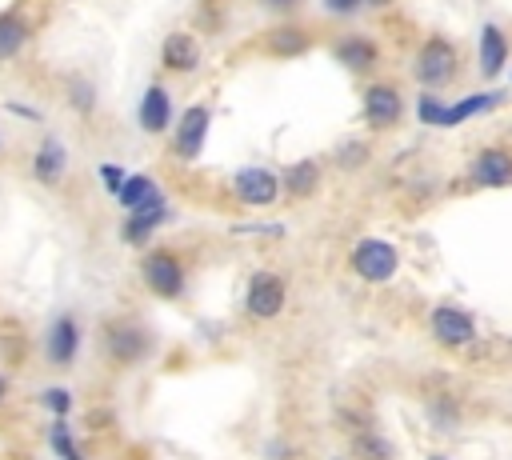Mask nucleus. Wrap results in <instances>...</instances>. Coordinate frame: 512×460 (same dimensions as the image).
Instances as JSON below:
<instances>
[{
	"label": "nucleus",
	"instance_id": "1",
	"mask_svg": "<svg viewBox=\"0 0 512 460\" xmlns=\"http://www.w3.org/2000/svg\"><path fill=\"white\" fill-rule=\"evenodd\" d=\"M496 104H504V92H496V88L492 92H472V96L452 100V104H444L436 92L424 88V96L416 104V116H420V124H432V128H456V124H464L480 112H492Z\"/></svg>",
	"mask_w": 512,
	"mask_h": 460
},
{
	"label": "nucleus",
	"instance_id": "2",
	"mask_svg": "<svg viewBox=\"0 0 512 460\" xmlns=\"http://www.w3.org/2000/svg\"><path fill=\"white\" fill-rule=\"evenodd\" d=\"M456 68H460V56H456V44H452L448 36H428V40L416 48L412 76H416V80H420L428 92H436V88L452 84Z\"/></svg>",
	"mask_w": 512,
	"mask_h": 460
},
{
	"label": "nucleus",
	"instance_id": "3",
	"mask_svg": "<svg viewBox=\"0 0 512 460\" xmlns=\"http://www.w3.org/2000/svg\"><path fill=\"white\" fill-rule=\"evenodd\" d=\"M360 108H364V120L368 128H396L400 116H404V96L396 84L388 80H372L360 96Z\"/></svg>",
	"mask_w": 512,
	"mask_h": 460
},
{
	"label": "nucleus",
	"instance_id": "4",
	"mask_svg": "<svg viewBox=\"0 0 512 460\" xmlns=\"http://www.w3.org/2000/svg\"><path fill=\"white\" fill-rule=\"evenodd\" d=\"M396 264H400V256H396V248H392L388 240L368 236V240H360V244L352 248V268H356V276L368 280V284H384V280H392Z\"/></svg>",
	"mask_w": 512,
	"mask_h": 460
},
{
	"label": "nucleus",
	"instance_id": "5",
	"mask_svg": "<svg viewBox=\"0 0 512 460\" xmlns=\"http://www.w3.org/2000/svg\"><path fill=\"white\" fill-rule=\"evenodd\" d=\"M280 188H284V180L276 172L260 168V164H248V168H240L232 176V196L240 204H248V208H268L280 196Z\"/></svg>",
	"mask_w": 512,
	"mask_h": 460
},
{
	"label": "nucleus",
	"instance_id": "6",
	"mask_svg": "<svg viewBox=\"0 0 512 460\" xmlns=\"http://www.w3.org/2000/svg\"><path fill=\"white\" fill-rule=\"evenodd\" d=\"M208 124H212V112L204 104H192L180 124H176V136H172V152L180 160H196L204 152V140H208Z\"/></svg>",
	"mask_w": 512,
	"mask_h": 460
},
{
	"label": "nucleus",
	"instance_id": "7",
	"mask_svg": "<svg viewBox=\"0 0 512 460\" xmlns=\"http://www.w3.org/2000/svg\"><path fill=\"white\" fill-rule=\"evenodd\" d=\"M476 188H508L512 184V152L508 148H480L468 164Z\"/></svg>",
	"mask_w": 512,
	"mask_h": 460
},
{
	"label": "nucleus",
	"instance_id": "8",
	"mask_svg": "<svg viewBox=\"0 0 512 460\" xmlns=\"http://www.w3.org/2000/svg\"><path fill=\"white\" fill-rule=\"evenodd\" d=\"M136 120H140V128L152 132V136H160V132L172 128V96H168V88H164L160 80H152V84L144 88L140 108H136Z\"/></svg>",
	"mask_w": 512,
	"mask_h": 460
},
{
	"label": "nucleus",
	"instance_id": "9",
	"mask_svg": "<svg viewBox=\"0 0 512 460\" xmlns=\"http://www.w3.org/2000/svg\"><path fill=\"white\" fill-rule=\"evenodd\" d=\"M280 308H284V280L276 272H256L248 284V312L260 320H272L280 316Z\"/></svg>",
	"mask_w": 512,
	"mask_h": 460
},
{
	"label": "nucleus",
	"instance_id": "10",
	"mask_svg": "<svg viewBox=\"0 0 512 460\" xmlns=\"http://www.w3.org/2000/svg\"><path fill=\"white\" fill-rule=\"evenodd\" d=\"M144 280H148V288H152L156 296H180V288H184V268H180V260H176L172 252H152V256L144 260Z\"/></svg>",
	"mask_w": 512,
	"mask_h": 460
},
{
	"label": "nucleus",
	"instance_id": "11",
	"mask_svg": "<svg viewBox=\"0 0 512 460\" xmlns=\"http://www.w3.org/2000/svg\"><path fill=\"white\" fill-rule=\"evenodd\" d=\"M476 64H480V76L484 80H496L508 64V36L500 24H484L480 28V44H476Z\"/></svg>",
	"mask_w": 512,
	"mask_h": 460
},
{
	"label": "nucleus",
	"instance_id": "12",
	"mask_svg": "<svg viewBox=\"0 0 512 460\" xmlns=\"http://www.w3.org/2000/svg\"><path fill=\"white\" fill-rule=\"evenodd\" d=\"M160 64L168 72H196L200 68V40L192 32H172L160 44Z\"/></svg>",
	"mask_w": 512,
	"mask_h": 460
},
{
	"label": "nucleus",
	"instance_id": "13",
	"mask_svg": "<svg viewBox=\"0 0 512 460\" xmlns=\"http://www.w3.org/2000/svg\"><path fill=\"white\" fill-rule=\"evenodd\" d=\"M332 56H336L348 72H368V68H376L380 48H376V40H368V36L352 32V36H340V40L332 44Z\"/></svg>",
	"mask_w": 512,
	"mask_h": 460
},
{
	"label": "nucleus",
	"instance_id": "14",
	"mask_svg": "<svg viewBox=\"0 0 512 460\" xmlns=\"http://www.w3.org/2000/svg\"><path fill=\"white\" fill-rule=\"evenodd\" d=\"M64 168H68V148H64V140H60V136H44L40 148H36V156H32V176L52 188V184L64 176Z\"/></svg>",
	"mask_w": 512,
	"mask_h": 460
},
{
	"label": "nucleus",
	"instance_id": "15",
	"mask_svg": "<svg viewBox=\"0 0 512 460\" xmlns=\"http://www.w3.org/2000/svg\"><path fill=\"white\" fill-rule=\"evenodd\" d=\"M164 220H168V204H164V196H156V200H148V204L132 208L128 224H124V240L144 244V240H148V232H152V228H160Z\"/></svg>",
	"mask_w": 512,
	"mask_h": 460
},
{
	"label": "nucleus",
	"instance_id": "16",
	"mask_svg": "<svg viewBox=\"0 0 512 460\" xmlns=\"http://www.w3.org/2000/svg\"><path fill=\"white\" fill-rule=\"evenodd\" d=\"M432 332L440 344H468L472 340V316L460 312V308H436L432 312Z\"/></svg>",
	"mask_w": 512,
	"mask_h": 460
},
{
	"label": "nucleus",
	"instance_id": "17",
	"mask_svg": "<svg viewBox=\"0 0 512 460\" xmlns=\"http://www.w3.org/2000/svg\"><path fill=\"white\" fill-rule=\"evenodd\" d=\"M264 48H268L272 56L288 60V56H304V52L312 48V36H308V32H304L300 24H276V28L268 32Z\"/></svg>",
	"mask_w": 512,
	"mask_h": 460
},
{
	"label": "nucleus",
	"instance_id": "18",
	"mask_svg": "<svg viewBox=\"0 0 512 460\" xmlns=\"http://www.w3.org/2000/svg\"><path fill=\"white\" fill-rule=\"evenodd\" d=\"M76 344H80L76 320H72V316H60V320L52 324V332H48V360H52V364H68V360L76 356Z\"/></svg>",
	"mask_w": 512,
	"mask_h": 460
},
{
	"label": "nucleus",
	"instance_id": "19",
	"mask_svg": "<svg viewBox=\"0 0 512 460\" xmlns=\"http://www.w3.org/2000/svg\"><path fill=\"white\" fill-rule=\"evenodd\" d=\"M280 180H284L288 196H312L316 184H320V164H316V160H296V164L284 168Z\"/></svg>",
	"mask_w": 512,
	"mask_h": 460
},
{
	"label": "nucleus",
	"instance_id": "20",
	"mask_svg": "<svg viewBox=\"0 0 512 460\" xmlns=\"http://www.w3.org/2000/svg\"><path fill=\"white\" fill-rule=\"evenodd\" d=\"M160 196V188H156V180L152 176H144V172H128V180H124V188L116 192V200L132 212V208H140V204H148V200H156Z\"/></svg>",
	"mask_w": 512,
	"mask_h": 460
},
{
	"label": "nucleus",
	"instance_id": "21",
	"mask_svg": "<svg viewBox=\"0 0 512 460\" xmlns=\"http://www.w3.org/2000/svg\"><path fill=\"white\" fill-rule=\"evenodd\" d=\"M28 44V24L16 12H0V60H12Z\"/></svg>",
	"mask_w": 512,
	"mask_h": 460
},
{
	"label": "nucleus",
	"instance_id": "22",
	"mask_svg": "<svg viewBox=\"0 0 512 460\" xmlns=\"http://www.w3.org/2000/svg\"><path fill=\"white\" fill-rule=\"evenodd\" d=\"M108 344H112V356L116 360H136L144 352V336L136 328H124V324L108 332Z\"/></svg>",
	"mask_w": 512,
	"mask_h": 460
},
{
	"label": "nucleus",
	"instance_id": "23",
	"mask_svg": "<svg viewBox=\"0 0 512 460\" xmlns=\"http://www.w3.org/2000/svg\"><path fill=\"white\" fill-rule=\"evenodd\" d=\"M68 96H72V104H76L80 112H92V104H96V88H92L84 76H72V80H68Z\"/></svg>",
	"mask_w": 512,
	"mask_h": 460
},
{
	"label": "nucleus",
	"instance_id": "24",
	"mask_svg": "<svg viewBox=\"0 0 512 460\" xmlns=\"http://www.w3.org/2000/svg\"><path fill=\"white\" fill-rule=\"evenodd\" d=\"M336 160H340L344 168H360V164L368 160V144H364V140H344V144L336 148Z\"/></svg>",
	"mask_w": 512,
	"mask_h": 460
},
{
	"label": "nucleus",
	"instance_id": "25",
	"mask_svg": "<svg viewBox=\"0 0 512 460\" xmlns=\"http://www.w3.org/2000/svg\"><path fill=\"white\" fill-rule=\"evenodd\" d=\"M356 448H360V456H368V460H384V456L392 452L380 436H360V440H356Z\"/></svg>",
	"mask_w": 512,
	"mask_h": 460
},
{
	"label": "nucleus",
	"instance_id": "26",
	"mask_svg": "<svg viewBox=\"0 0 512 460\" xmlns=\"http://www.w3.org/2000/svg\"><path fill=\"white\" fill-rule=\"evenodd\" d=\"M52 448H56L64 460H80V452L72 448V436H68V428H64V424H56V428H52Z\"/></svg>",
	"mask_w": 512,
	"mask_h": 460
},
{
	"label": "nucleus",
	"instance_id": "27",
	"mask_svg": "<svg viewBox=\"0 0 512 460\" xmlns=\"http://www.w3.org/2000/svg\"><path fill=\"white\" fill-rule=\"evenodd\" d=\"M100 176H104V188L116 196L120 188H124V180H128V172H120L116 164H100Z\"/></svg>",
	"mask_w": 512,
	"mask_h": 460
},
{
	"label": "nucleus",
	"instance_id": "28",
	"mask_svg": "<svg viewBox=\"0 0 512 460\" xmlns=\"http://www.w3.org/2000/svg\"><path fill=\"white\" fill-rule=\"evenodd\" d=\"M44 404H48L56 416H64V412L72 408V396H68L64 388H48V392H44Z\"/></svg>",
	"mask_w": 512,
	"mask_h": 460
},
{
	"label": "nucleus",
	"instance_id": "29",
	"mask_svg": "<svg viewBox=\"0 0 512 460\" xmlns=\"http://www.w3.org/2000/svg\"><path fill=\"white\" fill-rule=\"evenodd\" d=\"M368 0H324V12H332V16H352V12H360Z\"/></svg>",
	"mask_w": 512,
	"mask_h": 460
},
{
	"label": "nucleus",
	"instance_id": "30",
	"mask_svg": "<svg viewBox=\"0 0 512 460\" xmlns=\"http://www.w3.org/2000/svg\"><path fill=\"white\" fill-rule=\"evenodd\" d=\"M260 4H264L268 12H296L304 0H260Z\"/></svg>",
	"mask_w": 512,
	"mask_h": 460
},
{
	"label": "nucleus",
	"instance_id": "31",
	"mask_svg": "<svg viewBox=\"0 0 512 460\" xmlns=\"http://www.w3.org/2000/svg\"><path fill=\"white\" fill-rule=\"evenodd\" d=\"M384 4H392V0H368V8H384Z\"/></svg>",
	"mask_w": 512,
	"mask_h": 460
},
{
	"label": "nucleus",
	"instance_id": "32",
	"mask_svg": "<svg viewBox=\"0 0 512 460\" xmlns=\"http://www.w3.org/2000/svg\"><path fill=\"white\" fill-rule=\"evenodd\" d=\"M4 392H8V380H4V376H0V400H4Z\"/></svg>",
	"mask_w": 512,
	"mask_h": 460
},
{
	"label": "nucleus",
	"instance_id": "33",
	"mask_svg": "<svg viewBox=\"0 0 512 460\" xmlns=\"http://www.w3.org/2000/svg\"><path fill=\"white\" fill-rule=\"evenodd\" d=\"M432 460H444V456H432Z\"/></svg>",
	"mask_w": 512,
	"mask_h": 460
},
{
	"label": "nucleus",
	"instance_id": "34",
	"mask_svg": "<svg viewBox=\"0 0 512 460\" xmlns=\"http://www.w3.org/2000/svg\"><path fill=\"white\" fill-rule=\"evenodd\" d=\"M0 152H4V140H0Z\"/></svg>",
	"mask_w": 512,
	"mask_h": 460
}]
</instances>
